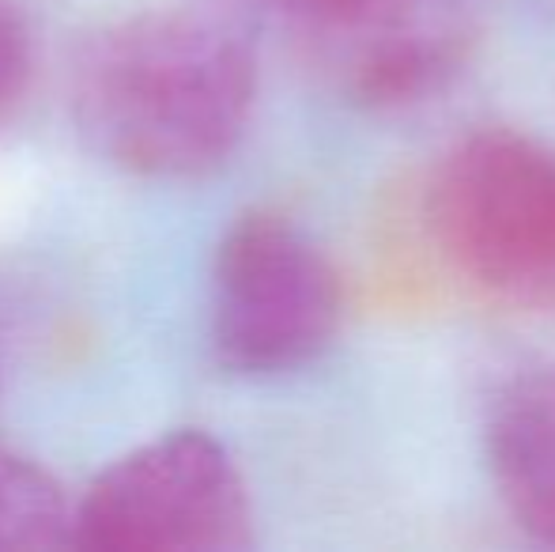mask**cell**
<instances>
[{"instance_id": "cell-1", "label": "cell", "mask_w": 555, "mask_h": 552, "mask_svg": "<svg viewBox=\"0 0 555 552\" xmlns=\"http://www.w3.org/2000/svg\"><path fill=\"white\" fill-rule=\"evenodd\" d=\"M264 23V0H167L106 23L73 61L80 137L140 178L216 170L254 114Z\"/></svg>"}, {"instance_id": "cell-5", "label": "cell", "mask_w": 555, "mask_h": 552, "mask_svg": "<svg viewBox=\"0 0 555 552\" xmlns=\"http://www.w3.org/2000/svg\"><path fill=\"white\" fill-rule=\"evenodd\" d=\"M299 57L371 111L439 95L465 68L480 0H264Z\"/></svg>"}, {"instance_id": "cell-7", "label": "cell", "mask_w": 555, "mask_h": 552, "mask_svg": "<svg viewBox=\"0 0 555 552\" xmlns=\"http://www.w3.org/2000/svg\"><path fill=\"white\" fill-rule=\"evenodd\" d=\"M73 518L76 508L53 473L0 447V549H73Z\"/></svg>"}, {"instance_id": "cell-8", "label": "cell", "mask_w": 555, "mask_h": 552, "mask_svg": "<svg viewBox=\"0 0 555 552\" xmlns=\"http://www.w3.org/2000/svg\"><path fill=\"white\" fill-rule=\"evenodd\" d=\"M35 73V38L12 0H0V121L15 114Z\"/></svg>"}, {"instance_id": "cell-6", "label": "cell", "mask_w": 555, "mask_h": 552, "mask_svg": "<svg viewBox=\"0 0 555 552\" xmlns=\"http://www.w3.org/2000/svg\"><path fill=\"white\" fill-rule=\"evenodd\" d=\"M483 462L499 503L541 545H555V360L521 368L483 416Z\"/></svg>"}, {"instance_id": "cell-3", "label": "cell", "mask_w": 555, "mask_h": 552, "mask_svg": "<svg viewBox=\"0 0 555 552\" xmlns=\"http://www.w3.org/2000/svg\"><path fill=\"white\" fill-rule=\"evenodd\" d=\"M212 352L234 375H287L336 341L340 273L287 216L246 213L227 228L212 261Z\"/></svg>"}, {"instance_id": "cell-2", "label": "cell", "mask_w": 555, "mask_h": 552, "mask_svg": "<svg viewBox=\"0 0 555 552\" xmlns=\"http://www.w3.org/2000/svg\"><path fill=\"white\" fill-rule=\"evenodd\" d=\"M427 228L483 299L555 314V144L503 126L461 137L427 182Z\"/></svg>"}, {"instance_id": "cell-4", "label": "cell", "mask_w": 555, "mask_h": 552, "mask_svg": "<svg viewBox=\"0 0 555 552\" xmlns=\"http://www.w3.org/2000/svg\"><path fill=\"white\" fill-rule=\"evenodd\" d=\"M254 503L234 458L208 432H170L106 465L76 503L73 549L242 552Z\"/></svg>"}]
</instances>
